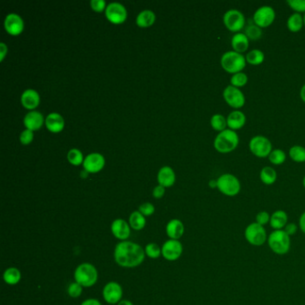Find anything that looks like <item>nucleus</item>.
I'll list each match as a JSON object with an SVG mask.
<instances>
[{
    "label": "nucleus",
    "mask_w": 305,
    "mask_h": 305,
    "mask_svg": "<svg viewBox=\"0 0 305 305\" xmlns=\"http://www.w3.org/2000/svg\"><path fill=\"white\" fill-rule=\"evenodd\" d=\"M145 257L144 247L131 241H121L115 247V261L122 268H136L144 262Z\"/></svg>",
    "instance_id": "nucleus-1"
},
{
    "label": "nucleus",
    "mask_w": 305,
    "mask_h": 305,
    "mask_svg": "<svg viewBox=\"0 0 305 305\" xmlns=\"http://www.w3.org/2000/svg\"><path fill=\"white\" fill-rule=\"evenodd\" d=\"M239 142V136L237 132L228 128L223 132L217 133L214 140V148L219 153L228 154L238 147Z\"/></svg>",
    "instance_id": "nucleus-2"
},
{
    "label": "nucleus",
    "mask_w": 305,
    "mask_h": 305,
    "mask_svg": "<svg viewBox=\"0 0 305 305\" xmlns=\"http://www.w3.org/2000/svg\"><path fill=\"white\" fill-rule=\"evenodd\" d=\"M222 68L228 74H235L236 73L243 72L246 66L245 56L241 53L229 50L225 52L220 59Z\"/></svg>",
    "instance_id": "nucleus-3"
},
{
    "label": "nucleus",
    "mask_w": 305,
    "mask_h": 305,
    "mask_svg": "<svg viewBox=\"0 0 305 305\" xmlns=\"http://www.w3.org/2000/svg\"><path fill=\"white\" fill-rule=\"evenodd\" d=\"M74 281L82 287L94 286L99 278L98 270L94 265L85 262L77 266L74 273Z\"/></svg>",
    "instance_id": "nucleus-4"
},
{
    "label": "nucleus",
    "mask_w": 305,
    "mask_h": 305,
    "mask_svg": "<svg viewBox=\"0 0 305 305\" xmlns=\"http://www.w3.org/2000/svg\"><path fill=\"white\" fill-rule=\"evenodd\" d=\"M269 249L276 255L287 254L291 248V237L284 230H273L267 241Z\"/></svg>",
    "instance_id": "nucleus-5"
},
{
    "label": "nucleus",
    "mask_w": 305,
    "mask_h": 305,
    "mask_svg": "<svg viewBox=\"0 0 305 305\" xmlns=\"http://www.w3.org/2000/svg\"><path fill=\"white\" fill-rule=\"evenodd\" d=\"M217 189L222 195L228 197H235L241 191V183L235 175L223 174L217 179Z\"/></svg>",
    "instance_id": "nucleus-6"
},
{
    "label": "nucleus",
    "mask_w": 305,
    "mask_h": 305,
    "mask_svg": "<svg viewBox=\"0 0 305 305\" xmlns=\"http://www.w3.org/2000/svg\"><path fill=\"white\" fill-rule=\"evenodd\" d=\"M268 235L263 226L253 222L244 229V238L253 246L260 247L267 243Z\"/></svg>",
    "instance_id": "nucleus-7"
},
{
    "label": "nucleus",
    "mask_w": 305,
    "mask_h": 305,
    "mask_svg": "<svg viewBox=\"0 0 305 305\" xmlns=\"http://www.w3.org/2000/svg\"><path fill=\"white\" fill-rule=\"evenodd\" d=\"M245 16L238 9H229L223 15V23L232 33H241L245 27Z\"/></svg>",
    "instance_id": "nucleus-8"
},
{
    "label": "nucleus",
    "mask_w": 305,
    "mask_h": 305,
    "mask_svg": "<svg viewBox=\"0 0 305 305\" xmlns=\"http://www.w3.org/2000/svg\"><path fill=\"white\" fill-rule=\"evenodd\" d=\"M251 152L257 158H268L272 151V144L268 138L263 135L253 137L249 143Z\"/></svg>",
    "instance_id": "nucleus-9"
},
{
    "label": "nucleus",
    "mask_w": 305,
    "mask_h": 305,
    "mask_svg": "<svg viewBox=\"0 0 305 305\" xmlns=\"http://www.w3.org/2000/svg\"><path fill=\"white\" fill-rule=\"evenodd\" d=\"M223 99L229 107L234 109H240L245 104V96L241 89L228 85L223 91Z\"/></svg>",
    "instance_id": "nucleus-10"
},
{
    "label": "nucleus",
    "mask_w": 305,
    "mask_h": 305,
    "mask_svg": "<svg viewBox=\"0 0 305 305\" xmlns=\"http://www.w3.org/2000/svg\"><path fill=\"white\" fill-rule=\"evenodd\" d=\"M276 19V11L270 6H261L254 12V22L261 29L271 25Z\"/></svg>",
    "instance_id": "nucleus-11"
},
{
    "label": "nucleus",
    "mask_w": 305,
    "mask_h": 305,
    "mask_svg": "<svg viewBox=\"0 0 305 305\" xmlns=\"http://www.w3.org/2000/svg\"><path fill=\"white\" fill-rule=\"evenodd\" d=\"M183 251V244L179 240L169 239L162 245L161 256L167 261H177L182 256Z\"/></svg>",
    "instance_id": "nucleus-12"
},
{
    "label": "nucleus",
    "mask_w": 305,
    "mask_h": 305,
    "mask_svg": "<svg viewBox=\"0 0 305 305\" xmlns=\"http://www.w3.org/2000/svg\"><path fill=\"white\" fill-rule=\"evenodd\" d=\"M105 15L111 22L118 24L125 21L127 17V11L124 5L119 2H111L105 9Z\"/></svg>",
    "instance_id": "nucleus-13"
},
{
    "label": "nucleus",
    "mask_w": 305,
    "mask_h": 305,
    "mask_svg": "<svg viewBox=\"0 0 305 305\" xmlns=\"http://www.w3.org/2000/svg\"><path fill=\"white\" fill-rule=\"evenodd\" d=\"M102 295L104 300L108 304H118L123 297V288L121 285L116 281L108 282L103 287Z\"/></svg>",
    "instance_id": "nucleus-14"
},
{
    "label": "nucleus",
    "mask_w": 305,
    "mask_h": 305,
    "mask_svg": "<svg viewBox=\"0 0 305 305\" xmlns=\"http://www.w3.org/2000/svg\"><path fill=\"white\" fill-rule=\"evenodd\" d=\"M84 168L89 173H97L103 169L105 165V158L99 152H92L86 156L82 162Z\"/></svg>",
    "instance_id": "nucleus-15"
},
{
    "label": "nucleus",
    "mask_w": 305,
    "mask_h": 305,
    "mask_svg": "<svg viewBox=\"0 0 305 305\" xmlns=\"http://www.w3.org/2000/svg\"><path fill=\"white\" fill-rule=\"evenodd\" d=\"M111 233L117 239L126 241L131 235V227L129 222L122 218L115 219L111 224Z\"/></svg>",
    "instance_id": "nucleus-16"
},
{
    "label": "nucleus",
    "mask_w": 305,
    "mask_h": 305,
    "mask_svg": "<svg viewBox=\"0 0 305 305\" xmlns=\"http://www.w3.org/2000/svg\"><path fill=\"white\" fill-rule=\"evenodd\" d=\"M5 29L12 35H18L22 33L24 22L22 17L15 13L8 14L4 22Z\"/></svg>",
    "instance_id": "nucleus-17"
},
{
    "label": "nucleus",
    "mask_w": 305,
    "mask_h": 305,
    "mask_svg": "<svg viewBox=\"0 0 305 305\" xmlns=\"http://www.w3.org/2000/svg\"><path fill=\"white\" fill-rule=\"evenodd\" d=\"M228 128L233 131H238L243 128L246 123V116L240 109H234L227 117Z\"/></svg>",
    "instance_id": "nucleus-18"
},
{
    "label": "nucleus",
    "mask_w": 305,
    "mask_h": 305,
    "mask_svg": "<svg viewBox=\"0 0 305 305\" xmlns=\"http://www.w3.org/2000/svg\"><path fill=\"white\" fill-rule=\"evenodd\" d=\"M165 233L169 239H180L184 234V223L177 218L171 219L165 226Z\"/></svg>",
    "instance_id": "nucleus-19"
},
{
    "label": "nucleus",
    "mask_w": 305,
    "mask_h": 305,
    "mask_svg": "<svg viewBox=\"0 0 305 305\" xmlns=\"http://www.w3.org/2000/svg\"><path fill=\"white\" fill-rule=\"evenodd\" d=\"M44 118L43 115L41 112L37 110H33L27 113L23 118V123L26 126V128L30 129L32 131H35L41 127L43 125Z\"/></svg>",
    "instance_id": "nucleus-20"
},
{
    "label": "nucleus",
    "mask_w": 305,
    "mask_h": 305,
    "mask_svg": "<svg viewBox=\"0 0 305 305\" xmlns=\"http://www.w3.org/2000/svg\"><path fill=\"white\" fill-rule=\"evenodd\" d=\"M40 95L37 91L33 89H27L22 92L21 96V101L23 107L27 109H34L40 104Z\"/></svg>",
    "instance_id": "nucleus-21"
},
{
    "label": "nucleus",
    "mask_w": 305,
    "mask_h": 305,
    "mask_svg": "<svg viewBox=\"0 0 305 305\" xmlns=\"http://www.w3.org/2000/svg\"><path fill=\"white\" fill-rule=\"evenodd\" d=\"M231 46L234 51L243 54L248 50L250 40L244 33H235L231 39Z\"/></svg>",
    "instance_id": "nucleus-22"
},
{
    "label": "nucleus",
    "mask_w": 305,
    "mask_h": 305,
    "mask_svg": "<svg viewBox=\"0 0 305 305\" xmlns=\"http://www.w3.org/2000/svg\"><path fill=\"white\" fill-rule=\"evenodd\" d=\"M176 181V174L174 172L173 169L169 165H164L159 169L158 173V184L164 186L169 187L172 186Z\"/></svg>",
    "instance_id": "nucleus-23"
},
{
    "label": "nucleus",
    "mask_w": 305,
    "mask_h": 305,
    "mask_svg": "<svg viewBox=\"0 0 305 305\" xmlns=\"http://www.w3.org/2000/svg\"><path fill=\"white\" fill-rule=\"evenodd\" d=\"M45 124L47 128L53 132H61L65 126V120L61 115L59 113H50L45 119Z\"/></svg>",
    "instance_id": "nucleus-24"
},
{
    "label": "nucleus",
    "mask_w": 305,
    "mask_h": 305,
    "mask_svg": "<svg viewBox=\"0 0 305 305\" xmlns=\"http://www.w3.org/2000/svg\"><path fill=\"white\" fill-rule=\"evenodd\" d=\"M288 224V215L285 210H278L270 216L269 225L274 230H283Z\"/></svg>",
    "instance_id": "nucleus-25"
},
{
    "label": "nucleus",
    "mask_w": 305,
    "mask_h": 305,
    "mask_svg": "<svg viewBox=\"0 0 305 305\" xmlns=\"http://www.w3.org/2000/svg\"><path fill=\"white\" fill-rule=\"evenodd\" d=\"M3 280L5 283L8 284L9 286H15L22 280V273L18 268L10 267L5 270Z\"/></svg>",
    "instance_id": "nucleus-26"
},
{
    "label": "nucleus",
    "mask_w": 305,
    "mask_h": 305,
    "mask_svg": "<svg viewBox=\"0 0 305 305\" xmlns=\"http://www.w3.org/2000/svg\"><path fill=\"white\" fill-rule=\"evenodd\" d=\"M287 29L292 33L300 32L302 27L304 26L303 22V15L299 13H294L288 17L287 22Z\"/></svg>",
    "instance_id": "nucleus-27"
},
{
    "label": "nucleus",
    "mask_w": 305,
    "mask_h": 305,
    "mask_svg": "<svg viewBox=\"0 0 305 305\" xmlns=\"http://www.w3.org/2000/svg\"><path fill=\"white\" fill-rule=\"evenodd\" d=\"M129 225L133 230L141 231L146 226V218L139 210H135L129 217Z\"/></svg>",
    "instance_id": "nucleus-28"
},
{
    "label": "nucleus",
    "mask_w": 305,
    "mask_h": 305,
    "mask_svg": "<svg viewBox=\"0 0 305 305\" xmlns=\"http://www.w3.org/2000/svg\"><path fill=\"white\" fill-rule=\"evenodd\" d=\"M260 179L266 185H271L276 183L278 179V174L272 167H264L260 172Z\"/></svg>",
    "instance_id": "nucleus-29"
},
{
    "label": "nucleus",
    "mask_w": 305,
    "mask_h": 305,
    "mask_svg": "<svg viewBox=\"0 0 305 305\" xmlns=\"http://www.w3.org/2000/svg\"><path fill=\"white\" fill-rule=\"evenodd\" d=\"M156 20V15L154 12L150 9H145L144 11L140 12L137 15L136 23L141 27H148L153 24Z\"/></svg>",
    "instance_id": "nucleus-30"
},
{
    "label": "nucleus",
    "mask_w": 305,
    "mask_h": 305,
    "mask_svg": "<svg viewBox=\"0 0 305 305\" xmlns=\"http://www.w3.org/2000/svg\"><path fill=\"white\" fill-rule=\"evenodd\" d=\"M245 59H246V62L251 66H260L264 62L265 54L261 49L254 48V49L247 52Z\"/></svg>",
    "instance_id": "nucleus-31"
},
{
    "label": "nucleus",
    "mask_w": 305,
    "mask_h": 305,
    "mask_svg": "<svg viewBox=\"0 0 305 305\" xmlns=\"http://www.w3.org/2000/svg\"><path fill=\"white\" fill-rule=\"evenodd\" d=\"M210 125L215 131L223 132L228 129V120L223 115L215 114L210 118Z\"/></svg>",
    "instance_id": "nucleus-32"
},
{
    "label": "nucleus",
    "mask_w": 305,
    "mask_h": 305,
    "mask_svg": "<svg viewBox=\"0 0 305 305\" xmlns=\"http://www.w3.org/2000/svg\"><path fill=\"white\" fill-rule=\"evenodd\" d=\"M269 162L273 165H280L285 163L287 155L281 149H274L268 157Z\"/></svg>",
    "instance_id": "nucleus-33"
},
{
    "label": "nucleus",
    "mask_w": 305,
    "mask_h": 305,
    "mask_svg": "<svg viewBox=\"0 0 305 305\" xmlns=\"http://www.w3.org/2000/svg\"><path fill=\"white\" fill-rule=\"evenodd\" d=\"M289 156L294 162L303 163L305 162V148L301 145H294L289 150Z\"/></svg>",
    "instance_id": "nucleus-34"
},
{
    "label": "nucleus",
    "mask_w": 305,
    "mask_h": 305,
    "mask_svg": "<svg viewBox=\"0 0 305 305\" xmlns=\"http://www.w3.org/2000/svg\"><path fill=\"white\" fill-rule=\"evenodd\" d=\"M244 33L250 41H257L262 36V29L255 23H250L245 27Z\"/></svg>",
    "instance_id": "nucleus-35"
},
{
    "label": "nucleus",
    "mask_w": 305,
    "mask_h": 305,
    "mask_svg": "<svg viewBox=\"0 0 305 305\" xmlns=\"http://www.w3.org/2000/svg\"><path fill=\"white\" fill-rule=\"evenodd\" d=\"M248 82V75L243 72L232 74L230 78V85L235 86L236 88H243Z\"/></svg>",
    "instance_id": "nucleus-36"
},
{
    "label": "nucleus",
    "mask_w": 305,
    "mask_h": 305,
    "mask_svg": "<svg viewBox=\"0 0 305 305\" xmlns=\"http://www.w3.org/2000/svg\"><path fill=\"white\" fill-rule=\"evenodd\" d=\"M145 255L151 259H158L161 256V247L155 243H148L144 247Z\"/></svg>",
    "instance_id": "nucleus-37"
},
{
    "label": "nucleus",
    "mask_w": 305,
    "mask_h": 305,
    "mask_svg": "<svg viewBox=\"0 0 305 305\" xmlns=\"http://www.w3.org/2000/svg\"><path fill=\"white\" fill-rule=\"evenodd\" d=\"M67 158L71 164L74 165H80L81 162H84L85 160L82 152L78 149H71L67 153Z\"/></svg>",
    "instance_id": "nucleus-38"
},
{
    "label": "nucleus",
    "mask_w": 305,
    "mask_h": 305,
    "mask_svg": "<svg viewBox=\"0 0 305 305\" xmlns=\"http://www.w3.org/2000/svg\"><path fill=\"white\" fill-rule=\"evenodd\" d=\"M82 289H84V287H81V285H79V284L76 283V282L74 281V282L71 283L70 285L68 286V288H67V294H68V295L72 298L80 297L81 294H82Z\"/></svg>",
    "instance_id": "nucleus-39"
},
{
    "label": "nucleus",
    "mask_w": 305,
    "mask_h": 305,
    "mask_svg": "<svg viewBox=\"0 0 305 305\" xmlns=\"http://www.w3.org/2000/svg\"><path fill=\"white\" fill-rule=\"evenodd\" d=\"M287 3L291 9L294 10V13L305 14V0H288Z\"/></svg>",
    "instance_id": "nucleus-40"
},
{
    "label": "nucleus",
    "mask_w": 305,
    "mask_h": 305,
    "mask_svg": "<svg viewBox=\"0 0 305 305\" xmlns=\"http://www.w3.org/2000/svg\"><path fill=\"white\" fill-rule=\"evenodd\" d=\"M270 216L271 214L268 213L266 210H261L260 212H258L255 217V222L261 226L265 227L266 225L269 224L270 222Z\"/></svg>",
    "instance_id": "nucleus-41"
},
{
    "label": "nucleus",
    "mask_w": 305,
    "mask_h": 305,
    "mask_svg": "<svg viewBox=\"0 0 305 305\" xmlns=\"http://www.w3.org/2000/svg\"><path fill=\"white\" fill-rule=\"evenodd\" d=\"M139 211L144 217L151 216L155 212V207L151 202H144L139 207Z\"/></svg>",
    "instance_id": "nucleus-42"
},
{
    "label": "nucleus",
    "mask_w": 305,
    "mask_h": 305,
    "mask_svg": "<svg viewBox=\"0 0 305 305\" xmlns=\"http://www.w3.org/2000/svg\"><path fill=\"white\" fill-rule=\"evenodd\" d=\"M33 136H34L33 135V131L30 130V129H25L20 134V142H21V144L27 145V144H30L33 142Z\"/></svg>",
    "instance_id": "nucleus-43"
},
{
    "label": "nucleus",
    "mask_w": 305,
    "mask_h": 305,
    "mask_svg": "<svg viewBox=\"0 0 305 305\" xmlns=\"http://www.w3.org/2000/svg\"><path fill=\"white\" fill-rule=\"evenodd\" d=\"M91 7L93 10L97 12H100L106 9L107 4L105 0H92L91 1Z\"/></svg>",
    "instance_id": "nucleus-44"
},
{
    "label": "nucleus",
    "mask_w": 305,
    "mask_h": 305,
    "mask_svg": "<svg viewBox=\"0 0 305 305\" xmlns=\"http://www.w3.org/2000/svg\"><path fill=\"white\" fill-rule=\"evenodd\" d=\"M298 228L299 227L297 224H295L294 222H288V224L285 227L283 230L291 237L292 235H294L297 233Z\"/></svg>",
    "instance_id": "nucleus-45"
},
{
    "label": "nucleus",
    "mask_w": 305,
    "mask_h": 305,
    "mask_svg": "<svg viewBox=\"0 0 305 305\" xmlns=\"http://www.w3.org/2000/svg\"><path fill=\"white\" fill-rule=\"evenodd\" d=\"M152 195H153V196H154L156 199L162 198L163 195H165V187L162 186L160 184H158V185H157V186L153 189Z\"/></svg>",
    "instance_id": "nucleus-46"
},
{
    "label": "nucleus",
    "mask_w": 305,
    "mask_h": 305,
    "mask_svg": "<svg viewBox=\"0 0 305 305\" xmlns=\"http://www.w3.org/2000/svg\"><path fill=\"white\" fill-rule=\"evenodd\" d=\"M298 227H299V229L301 230V233H303L305 235V211L302 212L300 217H299Z\"/></svg>",
    "instance_id": "nucleus-47"
},
{
    "label": "nucleus",
    "mask_w": 305,
    "mask_h": 305,
    "mask_svg": "<svg viewBox=\"0 0 305 305\" xmlns=\"http://www.w3.org/2000/svg\"><path fill=\"white\" fill-rule=\"evenodd\" d=\"M7 53H8V46L5 44L4 42H1L0 43V60L1 61H3Z\"/></svg>",
    "instance_id": "nucleus-48"
},
{
    "label": "nucleus",
    "mask_w": 305,
    "mask_h": 305,
    "mask_svg": "<svg viewBox=\"0 0 305 305\" xmlns=\"http://www.w3.org/2000/svg\"><path fill=\"white\" fill-rule=\"evenodd\" d=\"M81 305H102L100 301L94 298H89L81 302Z\"/></svg>",
    "instance_id": "nucleus-49"
},
{
    "label": "nucleus",
    "mask_w": 305,
    "mask_h": 305,
    "mask_svg": "<svg viewBox=\"0 0 305 305\" xmlns=\"http://www.w3.org/2000/svg\"><path fill=\"white\" fill-rule=\"evenodd\" d=\"M300 97L301 99L305 103V85L301 86V91H300Z\"/></svg>",
    "instance_id": "nucleus-50"
},
{
    "label": "nucleus",
    "mask_w": 305,
    "mask_h": 305,
    "mask_svg": "<svg viewBox=\"0 0 305 305\" xmlns=\"http://www.w3.org/2000/svg\"><path fill=\"white\" fill-rule=\"evenodd\" d=\"M118 305H133V303L129 300H121L118 302Z\"/></svg>",
    "instance_id": "nucleus-51"
},
{
    "label": "nucleus",
    "mask_w": 305,
    "mask_h": 305,
    "mask_svg": "<svg viewBox=\"0 0 305 305\" xmlns=\"http://www.w3.org/2000/svg\"><path fill=\"white\" fill-rule=\"evenodd\" d=\"M210 186L211 188H217V180L210 181Z\"/></svg>",
    "instance_id": "nucleus-52"
},
{
    "label": "nucleus",
    "mask_w": 305,
    "mask_h": 305,
    "mask_svg": "<svg viewBox=\"0 0 305 305\" xmlns=\"http://www.w3.org/2000/svg\"><path fill=\"white\" fill-rule=\"evenodd\" d=\"M302 185H303V187H304L305 189V176L304 177H303V179H302Z\"/></svg>",
    "instance_id": "nucleus-53"
},
{
    "label": "nucleus",
    "mask_w": 305,
    "mask_h": 305,
    "mask_svg": "<svg viewBox=\"0 0 305 305\" xmlns=\"http://www.w3.org/2000/svg\"><path fill=\"white\" fill-rule=\"evenodd\" d=\"M303 22H304V27H305V14L303 15Z\"/></svg>",
    "instance_id": "nucleus-54"
}]
</instances>
